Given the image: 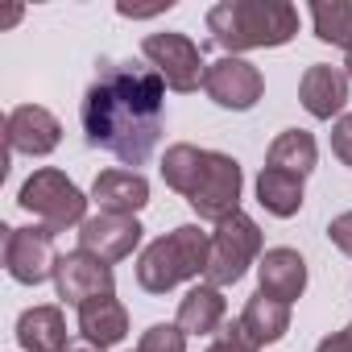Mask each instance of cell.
I'll return each mask as SVG.
<instances>
[{
    "label": "cell",
    "instance_id": "1",
    "mask_svg": "<svg viewBox=\"0 0 352 352\" xmlns=\"http://www.w3.org/2000/svg\"><path fill=\"white\" fill-rule=\"evenodd\" d=\"M166 79L141 63H100L96 83L83 96L79 120L91 149L112 153L124 166H145L162 141Z\"/></svg>",
    "mask_w": 352,
    "mask_h": 352
},
{
    "label": "cell",
    "instance_id": "2",
    "mask_svg": "<svg viewBox=\"0 0 352 352\" xmlns=\"http://www.w3.org/2000/svg\"><path fill=\"white\" fill-rule=\"evenodd\" d=\"M208 34L232 58L241 50L286 46L298 34V9L286 0H220L208 9Z\"/></svg>",
    "mask_w": 352,
    "mask_h": 352
},
{
    "label": "cell",
    "instance_id": "3",
    "mask_svg": "<svg viewBox=\"0 0 352 352\" xmlns=\"http://www.w3.org/2000/svg\"><path fill=\"white\" fill-rule=\"evenodd\" d=\"M208 253H212V236L199 224H179L174 232L157 236L141 261H137V282L149 294H166L187 278H199L208 270Z\"/></svg>",
    "mask_w": 352,
    "mask_h": 352
},
{
    "label": "cell",
    "instance_id": "4",
    "mask_svg": "<svg viewBox=\"0 0 352 352\" xmlns=\"http://www.w3.org/2000/svg\"><path fill=\"white\" fill-rule=\"evenodd\" d=\"M17 204L25 212H34L42 220V228H50L54 236L67 232L71 224H83L87 220V195L67 179L63 170H34L30 179L21 183Z\"/></svg>",
    "mask_w": 352,
    "mask_h": 352
},
{
    "label": "cell",
    "instance_id": "5",
    "mask_svg": "<svg viewBox=\"0 0 352 352\" xmlns=\"http://www.w3.org/2000/svg\"><path fill=\"white\" fill-rule=\"evenodd\" d=\"M257 253H261V228L245 216V212H236V216H228V220H220L216 224V232H212V253H208V270H204V282L208 286H232V282H241L245 278V270L257 261Z\"/></svg>",
    "mask_w": 352,
    "mask_h": 352
},
{
    "label": "cell",
    "instance_id": "6",
    "mask_svg": "<svg viewBox=\"0 0 352 352\" xmlns=\"http://www.w3.org/2000/svg\"><path fill=\"white\" fill-rule=\"evenodd\" d=\"M141 54L149 58V67L166 79L170 91H195L204 79H208V67H204V54L199 46L187 38V34H149L141 42Z\"/></svg>",
    "mask_w": 352,
    "mask_h": 352
},
{
    "label": "cell",
    "instance_id": "7",
    "mask_svg": "<svg viewBox=\"0 0 352 352\" xmlns=\"http://www.w3.org/2000/svg\"><path fill=\"white\" fill-rule=\"evenodd\" d=\"M195 208L199 220H228L241 212V166L236 157L220 153V149H208V162H204V174H199V187L191 191L187 199Z\"/></svg>",
    "mask_w": 352,
    "mask_h": 352
},
{
    "label": "cell",
    "instance_id": "8",
    "mask_svg": "<svg viewBox=\"0 0 352 352\" xmlns=\"http://www.w3.org/2000/svg\"><path fill=\"white\" fill-rule=\"evenodd\" d=\"M54 232L50 228H5V270L21 286H42L54 278Z\"/></svg>",
    "mask_w": 352,
    "mask_h": 352
},
{
    "label": "cell",
    "instance_id": "9",
    "mask_svg": "<svg viewBox=\"0 0 352 352\" xmlns=\"http://www.w3.org/2000/svg\"><path fill=\"white\" fill-rule=\"evenodd\" d=\"M54 286H58V298L71 302V307H83L91 298H104L116 290V278H112V265L75 249V253H63L58 265H54Z\"/></svg>",
    "mask_w": 352,
    "mask_h": 352
},
{
    "label": "cell",
    "instance_id": "10",
    "mask_svg": "<svg viewBox=\"0 0 352 352\" xmlns=\"http://www.w3.org/2000/svg\"><path fill=\"white\" fill-rule=\"evenodd\" d=\"M204 91H208V96H212L220 108H232V112H249V108L261 100V91H265V79H261V71H257L253 63L224 54L220 63H212V67H208Z\"/></svg>",
    "mask_w": 352,
    "mask_h": 352
},
{
    "label": "cell",
    "instance_id": "11",
    "mask_svg": "<svg viewBox=\"0 0 352 352\" xmlns=\"http://www.w3.org/2000/svg\"><path fill=\"white\" fill-rule=\"evenodd\" d=\"M141 224L137 216H108V212H96L79 224V249L100 257V261H124L133 257V249L141 245Z\"/></svg>",
    "mask_w": 352,
    "mask_h": 352
},
{
    "label": "cell",
    "instance_id": "12",
    "mask_svg": "<svg viewBox=\"0 0 352 352\" xmlns=\"http://www.w3.org/2000/svg\"><path fill=\"white\" fill-rule=\"evenodd\" d=\"M5 141L13 153H30V157H42V153H54L58 141H63V124L54 112L38 108V104H21L9 112L5 120Z\"/></svg>",
    "mask_w": 352,
    "mask_h": 352
},
{
    "label": "cell",
    "instance_id": "13",
    "mask_svg": "<svg viewBox=\"0 0 352 352\" xmlns=\"http://www.w3.org/2000/svg\"><path fill=\"white\" fill-rule=\"evenodd\" d=\"M91 199L108 216H137L149 204V183L137 170H104L91 183Z\"/></svg>",
    "mask_w": 352,
    "mask_h": 352
},
{
    "label": "cell",
    "instance_id": "14",
    "mask_svg": "<svg viewBox=\"0 0 352 352\" xmlns=\"http://www.w3.org/2000/svg\"><path fill=\"white\" fill-rule=\"evenodd\" d=\"M298 100L315 120H331L348 104V71H336L327 63L307 67V75L298 83Z\"/></svg>",
    "mask_w": 352,
    "mask_h": 352
},
{
    "label": "cell",
    "instance_id": "15",
    "mask_svg": "<svg viewBox=\"0 0 352 352\" xmlns=\"http://www.w3.org/2000/svg\"><path fill=\"white\" fill-rule=\"evenodd\" d=\"M257 278H261V294L290 307L307 290V261L294 249H270L261 257V265H257Z\"/></svg>",
    "mask_w": 352,
    "mask_h": 352
},
{
    "label": "cell",
    "instance_id": "16",
    "mask_svg": "<svg viewBox=\"0 0 352 352\" xmlns=\"http://www.w3.org/2000/svg\"><path fill=\"white\" fill-rule=\"evenodd\" d=\"M79 336L87 344H96V348H112V344H120L129 336V311L112 294L91 298V302L79 307Z\"/></svg>",
    "mask_w": 352,
    "mask_h": 352
},
{
    "label": "cell",
    "instance_id": "17",
    "mask_svg": "<svg viewBox=\"0 0 352 352\" xmlns=\"http://www.w3.org/2000/svg\"><path fill=\"white\" fill-rule=\"evenodd\" d=\"M17 344L25 352H67V319L58 307H30L17 319Z\"/></svg>",
    "mask_w": 352,
    "mask_h": 352
},
{
    "label": "cell",
    "instance_id": "18",
    "mask_svg": "<svg viewBox=\"0 0 352 352\" xmlns=\"http://www.w3.org/2000/svg\"><path fill=\"white\" fill-rule=\"evenodd\" d=\"M241 327L249 331V340H253L257 348L278 344V340L290 331V307L257 290V294L245 302V311H241Z\"/></svg>",
    "mask_w": 352,
    "mask_h": 352
},
{
    "label": "cell",
    "instance_id": "19",
    "mask_svg": "<svg viewBox=\"0 0 352 352\" xmlns=\"http://www.w3.org/2000/svg\"><path fill=\"white\" fill-rule=\"evenodd\" d=\"M224 323V294L216 286H191L179 302V327L187 336H212Z\"/></svg>",
    "mask_w": 352,
    "mask_h": 352
},
{
    "label": "cell",
    "instance_id": "20",
    "mask_svg": "<svg viewBox=\"0 0 352 352\" xmlns=\"http://www.w3.org/2000/svg\"><path fill=\"white\" fill-rule=\"evenodd\" d=\"M257 204L270 216H278V220L298 216V208H302V179H298V174H286V170L265 166L257 174Z\"/></svg>",
    "mask_w": 352,
    "mask_h": 352
},
{
    "label": "cell",
    "instance_id": "21",
    "mask_svg": "<svg viewBox=\"0 0 352 352\" xmlns=\"http://www.w3.org/2000/svg\"><path fill=\"white\" fill-rule=\"evenodd\" d=\"M315 162H319V145H315V137L307 129L278 133L274 145H270V153H265V166L286 170V174H298V179H307V174L315 170Z\"/></svg>",
    "mask_w": 352,
    "mask_h": 352
},
{
    "label": "cell",
    "instance_id": "22",
    "mask_svg": "<svg viewBox=\"0 0 352 352\" xmlns=\"http://www.w3.org/2000/svg\"><path fill=\"white\" fill-rule=\"evenodd\" d=\"M204 162H208V149H199V145H187V141L170 145V149H166V157H162V179H166V187L191 199V191L199 187Z\"/></svg>",
    "mask_w": 352,
    "mask_h": 352
},
{
    "label": "cell",
    "instance_id": "23",
    "mask_svg": "<svg viewBox=\"0 0 352 352\" xmlns=\"http://www.w3.org/2000/svg\"><path fill=\"white\" fill-rule=\"evenodd\" d=\"M315 38L352 50V0H315L311 5Z\"/></svg>",
    "mask_w": 352,
    "mask_h": 352
},
{
    "label": "cell",
    "instance_id": "24",
    "mask_svg": "<svg viewBox=\"0 0 352 352\" xmlns=\"http://www.w3.org/2000/svg\"><path fill=\"white\" fill-rule=\"evenodd\" d=\"M137 352H187V331L179 323H153L149 331H141Z\"/></svg>",
    "mask_w": 352,
    "mask_h": 352
},
{
    "label": "cell",
    "instance_id": "25",
    "mask_svg": "<svg viewBox=\"0 0 352 352\" xmlns=\"http://www.w3.org/2000/svg\"><path fill=\"white\" fill-rule=\"evenodd\" d=\"M208 352H257V344L249 340V331H245L241 319H236V323L220 327V336H216V344H212Z\"/></svg>",
    "mask_w": 352,
    "mask_h": 352
},
{
    "label": "cell",
    "instance_id": "26",
    "mask_svg": "<svg viewBox=\"0 0 352 352\" xmlns=\"http://www.w3.org/2000/svg\"><path fill=\"white\" fill-rule=\"evenodd\" d=\"M331 153H336L344 166H352V112L336 120V129H331Z\"/></svg>",
    "mask_w": 352,
    "mask_h": 352
},
{
    "label": "cell",
    "instance_id": "27",
    "mask_svg": "<svg viewBox=\"0 0 352 352\" xmlns=\"http://www.w3.org/2000/svg\"><path fill=\"white\" fill-rule=\"evenodd\" d=\"M327 236H331V245H336L340 253H348V257H352V212L336 216V220L327 224Z\"/></svg>",
    "mask_w": 352,
    "mask_h": 352
},
{
    "label": "cell",
    "instance_id": "28",
    "mask_svg": "<svg viewBox=\"0 0 352 352\" xmlns=\"http://www.w3.org/2000/svg\"><path fill=\"white\" fill-rule=\"evenodd\" d=\"M315 352H352V323L340 327V331H331V336H323L315 344Z\"/></svg>",
    "mask_w": 352,
    "mask_h": 352
},
{
    "label": "cell",
    "instance_id": "29",
    "mask_svg": "<svg viewBox=\"0 0 352 352\" xmlns=\"http://www.w3.org/2000/svg\"><path fill=\"white\" fill-rule=\"evenodd\" d=\"M67 352H104V348H96V344H79V348H67Z\"/></svg>",
    "mask_w": 352,
    "mask_h": 352
},
{
    "label": "cell",
    "instance_id": "30",
    "mask_svg": "<svg viewBox=\"0 0 352 352\" xmlns=\"http://www.w3.org/2000/svg\"><path fill=\"white\" fill-rule=\"evenodd\" d=\"M344 67H348V79H352V50H348V58H344Z\"/></svg>",
    "mask_w": 352,
    "mask_h": 352
}]
</instances>
